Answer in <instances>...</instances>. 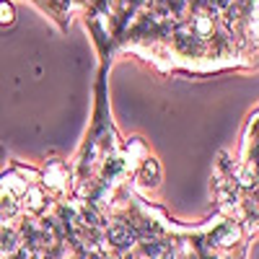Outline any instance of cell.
Segmentation results:
<instances>
[{
  "instance_id": "cell-1",
  "label": "cell",
  "mask_w": 259,
  "mask_h": 259,
  "mask_svg": "<svg viewBox=\"0 0 259 259\" xmlns=\"http://www.w3.org/2000/svg\"><path fill=\"white\" fill-rule=\"evenodd\" d=\"M140 182L143 184H158V163L153 158H148L143 171H140Z\"/></svg>"
},
{
  "instance_id": "cell-2",
  "label": "cell",
  "mask_w": 259,
  "mask_h": 259,
  "mask_svg": "<svg viewBox=\"0 0 259 259\" xmlns=\"http://www.w3.org/2000/svg\"><path fill=\"white\" fill-rule=\"evenodd\" d=\"M109 239L117 246H130V244H133V233H130V228H124V226H114L109 231Z\"/></svg>"
},
{
  "instance_id": "cell-3",
  "label": "cell",
  "mask_w": 259,
  "mask_h": 259,
  "mask_svg": "<svg viewBox=\"0 0 259 259\" xmlns=\"http://www.w3.org/2000/svg\"><path fill=\"white\" fill-rule=\"evenodd\" d=\"M3 187L13 194V197H18V194H26V182H21L16 174H6V177H3Z\"/></svg>"
},
{
  "instance_id": "cell-4",
  "label": "cell",
  "mask_w": 259,
  "mask_h": 259,
  "mask_svg": "<svg viewBox=\"0 0 259 259\" xmlns=\"http://www.w3.org/2000/svg\"><path fill=\"white\" fill-rule=\"evenodd\" d=\"M236 239H239V228H236V226H223L221 233L215 236V241H218L221 246H231Z\"/></svg>"
},
{
  "instance_id": "cell-5",
  "label": "cell",
  "mask_w": 259,
  "mask_h": 259,
  "mask_svg": "<svg viewBox=\"0 0 259 259\" xmlns=\"http://www.w3.org/2000/svg\"><path fill=\"white\" fill-rule=\"evenodd\" d=\"M45 179H47V184H50V187H60V184H62V179H65L62 166H60V163H50V168L45 171Z\"/></svg>"
},
{
  "instance_id": "cell-6",
  "label": "cell",
  "mask_w": 259,
  "mask_h": 259,
  "mask_svg": "<svg viewBox=\"0 0 259 259\" xmlns=\"http://www.w3.org/2000/svg\"><path fill=\"white\" fill-rule=\"evenodd\" d=\"M16 249V233L8 231H0V251H13Z\"/></svg>"
},
{
  "instance_id": "cell-7",
  "label": "cell",
  "mask_w": 259,
  "mask_h": 259,
  "mask_svg": "<svg viewBox=\"0 0 259 259\" xmlns=\"http://www.w3.org/2000/svg\"><path fill=\"white\" fill-rule=\"evenodd\" d=\"M26 197H29V207L31 210H39L41 207V189H26Z\"/></svg>"
},
{
  "instance_id": "cell-8",
  "label": "cell",
  "mask_w": 259,
  "mask_h": 259,
  "mask_svg": "<svg viewBox=\"0 0 259 259\" xmlns=\"http://www.w3.org/2000/svg\"><path fill=\"white\" fill-rule=\"evenodd\" d=\"M0 24H13V8L8 3H0Z\"/></svg>"
}]
</instances>
